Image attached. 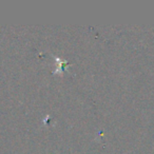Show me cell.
<instances>
[{
	"label": "cell",
	"mask_w": 154,
	"mask_h": 154,
	"mask_svg": "<svg viewBox=\"0 0 154 154\" xmlns=\"http://www.w3.org/2000/svg\"><path fill=\"white\" fill-rule=\"evenodd\" d=\"M56 60V62H57V69H56V71H54L53 74H61L62 72H64V71L68 70V66L70 63H69L66 60H61L60 58L58 57H54Z\"/></svg>",
	"instance_id": "cell-1"
}]
</instances>
